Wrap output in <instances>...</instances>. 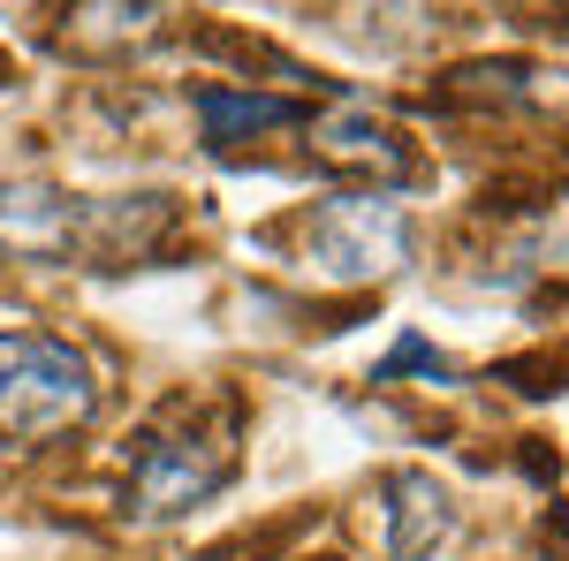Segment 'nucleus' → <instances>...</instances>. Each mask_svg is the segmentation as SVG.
<instances>
[{
  "instance_id": "8",
  "label": "nucleus",
  "mask_w": 569,
  "mask_h": 561,
  "mask_svg": "<svg viewBox=\"0 0 569 561\" xmlns=\"http://www.w3.org/2000/svg\"><path fill=\"white\" fill-rule=\"evenodd\" d=\"M319 152L335 160V168L350 174H372V182H402L410 168V152H402V137L388 122H372V114H335V122H319Z\"/></svg>"
},
{
  "instance_id": "2",
  "label": "nucleus",
  "mask_w": 569,
  "mask_h": 561,
  "mask_svg": "<svg viewBox=\"0 0 569 561\" xmlns=\"http://www.w3.org/2000/svg\"><path fill=\"white\" fill-rule=\"evenodd\" d=\"M99 410L91 357L39 327H0V448H39Z\"/></svg>"
},
{
  "instance_id": "3",
  "label": "nucleus",
  "mask_w": 569,
  "mask_h": 561,
  "mask_svg": "<svg viewBox=\"0 0 569 561\" xmlns=\"http://www.w3.org/2000/svg\"><path fill=\"white\" fill-rule=\"evenodd\" d=\"M228 471H236V418H228V410H220V418L176 410L168 425H152L137 440L122 501H130V517L168 523V517H182V509H198V501H213L220 485H228Z\"/></svg>"
},
{
  "instance_id": "1",
  "label": "nucleus",
  "mask_w": 569,
  "mask_h": 561,
  "mask_svg": "<svg viewBox=\"0 0 569 561\" xmlns=\"http://www.w3.org/2000/svg\"><path fill=\"white\" fill-rule=\"evenodd\" d=\"M168 198H77L61 182H0V259L130 266L160 243Z\"/></svg>"
},
{
  "instance_id": "7",
  "label": "nucleus",
  "mask_w": 569,
  "mask_h": 561,
  "mask_svg": "<svg viewBox=\"0 0 569 561\" xmlns=\"http://www.w3.org/2000/svg\"><path fill=\"white\" fill-rule=\"evenodd\" d=\"M198 122H206V144L213 152H236L243 137L305 122V107L297 99H273V91H243V84H198Z\"/></svg>"
},
{
  "instance_id": "5",
  "label": "nucleus",
  "mask_w": 569,
  "mask_h": 561,
  "mask_svg": "<svg viewBox=\"0 0 569 561\" xmlns=\"http://www.w3.org/2000/svg\"><path fill=\"white\" fill-rule=\"evenodd\" d=\"M456 539V501L448 485H433L426 471H395L388 478V554L395 561H426Z\"/></svg>"
},
{
  "instance_id": "4",
  "label": "nucleus",
  "mask_w": 569,
  "mask_h": 561,
  "mask_svg": "<svg viewBox=\"0 0 569 561\" xmlns=\"http://www.w3.org/2000/svg\"><path fill=\"white\" fill-rule=\"evenodd\" d=\"M402 243H410V228L388 198H327L305 220V259L327 281H380L402 266Z\"/></svg>"
},
{
  "instance_id": "6",
  "label": "nucleus",
  "mask_w": 569,
  "mask_h": 561,
  "mask_svg": "<svg viewBox=\"0 0 569 561\" xmlns=\"http://www.w3.org/2000/svg\"><path fill=\"white\" fill-rule=\"evenodd\" d=\"M152 23H160L152 0H69L61 46H69L77 61H122L130 46L152 39Z\"/></svg>"
}]
</instances>
